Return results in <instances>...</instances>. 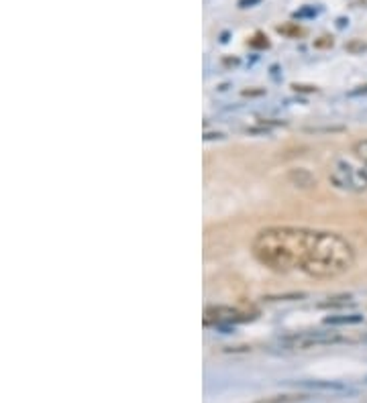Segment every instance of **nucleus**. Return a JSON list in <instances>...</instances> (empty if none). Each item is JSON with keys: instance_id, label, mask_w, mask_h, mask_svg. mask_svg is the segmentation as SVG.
I'll list each match as a JSON object with an SVG mask.
<instances>
[{"instance_id": "obj_7", "label": "nucleus", "mask_w": 367, "mask_h": 403, "mask_svg": "<svg viewBox=\"0 0 367 403\" xmlns=\"http://www.w3.org/2000/svg\"><path fill=\"white\" fill-rule=\"evenodd\" d=\"M302 400H304L302 395H275V397H266V400L255 403H294L302 402Z\"/></svg>"}, {"instance_id": "obj_6", "label": "nucleus", "mask_w": 367, "mask_h": 403, "mask_svg": "<svg viewBox=\"0 0 367 403\" xmlns=\"http://www.w3.org/2000/svg\"><path fill=\"white\" fill-rule=\"evenodd\" d=\"M326 324L331 326H339V324H361L364 322V316L361 314H349V316H331L324 320Z\"/></svg>"}, {"instance_id": "obj_12", "label": "nucleus", "mask_w": 367, "mask_h": 403, "mask_svg": "<svg viewBox=\"0 0 367 403\" xmlns=\"http://www.w3.org/2000/svg\"><path fill=\"white\" fill-rule=\"evenodd\" d=\"M318 10L317 8H312V6H304L302 10H298L294 17H298V19H306V17H317Z\"/></svg>"}, {"instance_id": "obj_13", "label": "nucleus", "mask_w": 367, "mask_h": 403, "mask_svg": "<svg viewBox=\"0 0 367 403\" xmlns=\"http://www.w3.org/2000/svg\"><path fill=\"white\" fill-rule=\"evenodd\" d=\"M315 45H317V47H331V45H333V39H331V37H320L318 41H315Z\"/></svg>"}, {"instance_id": "obj_4", "label": "nucleus", "mask_w": 367, "mask_h": 403, "mask_svg": "<svg viewBox=\"0 0 367 403\" xmlns=\"http://www.w3.org/2000/svg\"><path fill=\"white\" fill-rule=\"evenodd\" d=\"M253 320L251 314H245L237 308H226V306H213L204 309V324H237Z\"/></svg>"}, {"instance_id": "obj_5", "label": "nucleus", "mask_w": 367, "mask_h": 403, "mask_svg": "<svg viewBox=\"0 0 367 403\" xmlns=\"http://www.w3.org/2000/svg\"><path fill=\"white\" fill-rule=\"evenodd\" d=\"M288 177H290V182H292L296 188H310V186L317 184L315 177H312L306 169H292Z\"/></svg>"}, {"instance_id": "obj_10", "label": "nucleus", "mask_w": 367, "mask_h": 403, "mask_svg": "<svg viewBox=\"0 0 367 403\" xmlns=\"http://www.w3.org/2000/svg\"><path fill=\"white\" fill-rule=\"evenodd\" d=\"M345 49L349 51V53H364L367 49L366 41H359V39H353V41H349Z\"/></svg>"}, {"instance_id": "obj_1", "label": "nucleus", "mask_w": 367, "mask_h": 403, "mask_svg": "<svg viewBox=\"0 0 367 403\" xmlns=\"http://www.w3.org/2000/svg\"><path fill=\"white\" fill-rule=\"evenodd\" d=\"M318 230L296 226H269L259 230L251 251L255 259L275 273L302 271L310 275L317 257Z\"/></svg>"}, {"instance_id": "obj_2", "label": "nucleus", "mask_w": 367, "mask_h": 403, "mask_svg": "<svg viewBox=\"0 0 367 403\" xmlns=\"http://www.w3.org/2000/svg\"><path fill=\"white\" fill-rule=\"evenodd\" d=\"M329 179L335 188L345 191H366L367 190V167L364 163H355L349 157H337L331 169Z\"/></svg>"}, {"instance_id": "obj_3", "label": "nucleus", "mask_w": 367, "mask_h": 403, "mask_svg": "<svg viewBox=\"0 0 367 403\" xmlns=\"http://www.w3.org/2000/svg\"><path fill=\"white\" fill-rule=\"evenodd\" d=\"M341 336L335 332H322V330H315V332H298L290 334L286 338H282V344L294 349V351H306V349H315V346H324V344H335L341 342Z\"/></svg>"}, {"instance_id": "obj_15", "label": "nucleus", "mask_w": 367, "mask_h": 403, "mask_svg": "<svg viewBox=\"0 0 367 403\" xmlns=\"http://www.w3.org/2000/svg\"><path fill=\"white\" fill-rule=\"evenodd\" d=\"M347 23H349V21H345V19H339V27H345Z\"/></svg>"}, {"instance_id": "obj_11", "label": "nucleus", "mask_w": 367, "mask_h": 403, "mask_svg": "<svg viewBox=\"0 0 367 403\" xmlns=\"http://www.w3.org/2000/svg\"><path fill=\"white\" fill-rule=\"evenodd\" d=\"M249 45H253V47H269V41L266 35H261V33H257L251 41H249Z\"/></svg>"}, {"instance_id": "obj_9", "label": "nucleus", "mask_w": 367, "mask_h": 403, "mask_svg": "<svg viewBox=\"0 0 367 403\" xmlns=\"http://www.w3.org/2000/svg\"><path fill=\"white\" fill-rule=\"evenodd\" d=\"M275 29H278V33L292 35V37H298V35H302V33H304V29H300L298 24H280V27H275Z\"/></svg>"}, {"instance_id": "obj_8", "label": "nucleus", "mask_w": 367, "mask_h": 403, "mask_svg": "<svg viewBox=\"0 0 367 403\" xmlns=\"http://www.w3.org/2000/svg\"><path fill=\"white\" fill-rule=\"evenodd\" d=\"M353 153H355V157L367 167V139H361V141L355 142V147H353Z\"/></svg>"}, {"instance_id": "obj_14", "label": "nucleus", "mask_w": 367, "mask_h": 403, "mask_svg": "<svg viewBox=\"0 0 367 403\" xmlns=\"http://www.w3.org/2000/svg\"><path fill=\"white\" fill-rule=\"evenodd\" d=\"M261 0H239V6L241 8H249V6H255V4H259Z\"/></svg>"}]
</instances>
